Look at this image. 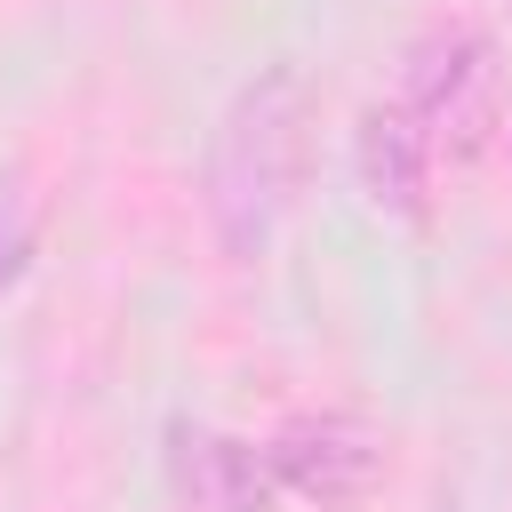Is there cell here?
I'll return each instance as SVG.
<instances>
[{
	"label": "cell",
	"mask_w": 512,
	"mask_h": 512,
	"mask_svg": "<svg viewBox=\"0 0 512 512\" xmlns=\"http://www.w3.org/2000/svg\"><path fill=\"white\" fill-rule=\"evenodd\" d=\"M504 144H512V128H504Z\"/></svg>",
	"instance_id": "cell-7"
},
{
	"label": "cell",
	"mask_w": 512,
	"mask_h": 512,
	"mask_svg": "<svg viewBox=\"0 0 512 512\" xmlns=\"http://www.w3.org/2000/svg\"><path fill=\"white\" fill-rule=\"evenodd\" d=\"M24 264H32V208L16 192H0V296L24 280Z\"/></svg>",
	"instance_id": "cell-6"
},
{
	"label": "cell",
	"mask_w": 512,
	"mask_h": 512,
	"mask_svg": "<svg viewBox=\"0 0 512 512\" xmlns=\"http://www.w3.org/2000/svg\"><path fill=\"white\" fill-rule=\"evenodd\" d=\"M312 120H320V104L296 64H264L216 112L208 160H200V208L232 264H256L280 240V224L296 216V192L312 176Z\"/></svg>",
	"instance_id": "cell-1"
},
{
	"label": "cell",
	"mask_w": 512,
	"mask_h": 512,
	"mask_svg": "<svg viewBox=\"0 0 512 512\" xmlns=\"http://www.w3.org/2000/svg\"><path fill=\"white\" fill-rule=\"evenodd\" d=\"M264 456H272V480H280V496H304V504H320V512H336V504H360L376 480H384V440L360 424V416H288L272 440H264Z\"/></svg>",
	"instance_id": "cell-3"
},
{
	"label": "cell",
	"mask_w": 512,
	"mask_h": 512,
	"mask_svg": "<svg viewBox=\"0 0 512 512\" xmlns=\"http://www.w3.org/2000/svg\"><path fill=\"white\" fill-rule=\"evenodd\" d=\"M400 104L424 120L432 152L472 160L496 128H504V80H496V48L464 24H440L408 48L400 64Z\"/></svg>",
	"instance_id": "cell-2"
},
{
	"label": "cell",
	"mask_w": 512,
	"mask_h": 512,
	"mask_svg": "<svg viewBox=\"0 0 512 512\" xmlns=\"http://www.w3.org/2000/svg\"><path fill=\"white\" fill-rule=\"evenodd\" d=\"M168 488L184 512H272V456L224 424H168Z\"/></svg>",
	"instance_id": "cell-4"
},
{
	"label": "cell",
	"mask_w": 512,
	"mask_h": 512,
	"mask_svg": "<svg viewBox=\"0 0 512 512\" xmlns=\"http://www.w3.org/2000/svg\"><path fill=\"white\" fill-rule=\"evenodd\" d=\"M352 184L384 216H424L432 208V136L400 96L360 104V120H352Z\"/></svg>",
	"instance_id": "cell-5"
}]
</instances>
